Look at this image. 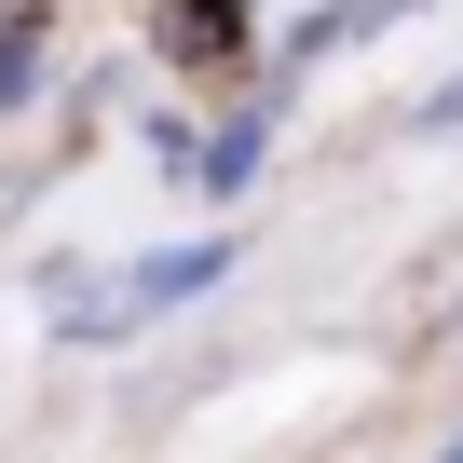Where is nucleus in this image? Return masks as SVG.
Segmentation results:
<instances>
[{
  "mask_svg": "<svg viewBox=\"0 0 463 463\" xmlns=\"http://www.w3.org/2000/svg\"><path fill=\"white\" fill-rule=\"evenodd\" d=\"M218 273H232V246H164V260H137V273H123V300H96L82 327H150V314H177V300H191V287H218Z\"/></svg>",
  "mask_w": 463,
  "mask_h": 463,
  "instance_id": "nucleus-1",
  "label": "nucleus"
},
{
  "mask_svg": "<svg viewBox=\"0 0 463 463\" xmlns=\"http://www.w3.org/2000/svg\"><path fill=\"white\" fill-rule=\"evenodd\" d=\"M28 69H42V28H0V109L28 96Z\"/></svg>",
  "mask_w": 463,
  "mask_h": 463,
  "instance_id": "nucleus-2",
  "label": "nucleus"
}]
</instances>
